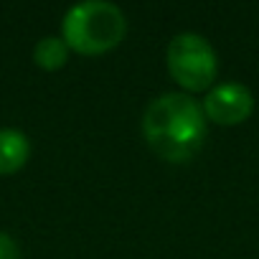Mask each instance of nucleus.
Instances as JSON below:
<instances>
[{
	"label": "nucleus",
	"mask_w": 259,
	"mask_h": 259,
	"mask_svg": "<svg viewBox=\"0 0 259 259\" xmlns=\"http://www.w3.org/2000/svg\"><path fill=\"white\" fill-rule=\"evenodd\" d=\"M66 59H69V46L64 38H56V36H44L33 49V61L46 71L61 69L66 64Z\"/></svg>",
	"instance_id": "423d86ee"
},
{
	"label": "nucleus",
	"mask_w": 259,
	"mask_h": 259,
	"mask_svg": "<svg viewBox=\"0 0 259 259\" xmlns=\"http://www.w3.org/2000/svg\"><path fill=\"white\" fill-rule=\"evenodd\" d=\"M0 259H21L18 244L13 236H8L6 231H0Z\"/></svg>",
	"instance_id": "0eeeda50"
},
{
	"label": "nucleus",
	"mask_w": 259,
	"mask_h": 259,
	"mask_svg": "<svg viewBox=\"0 0 259 259\" xmlns=\"http://www.w3.org/2000/svg\"><path fill=\"white\" fill-rule=\"evenodd\" d=\"M61 38L69 49L84 56L107 54L122 44L127 33L124 13L107 0H87V3L71 6L61 23Z\"/></svg>",
	"instance_id": "f03ea898"
},
{
	"label": "nucleus",
	"mask_w": 259,
	"mask_h": 259,
	"mask_svg": "<svg viewBox=\"0 0 259 259\" xmlns=\"http://www.w3.org/2000/svg\"><path fill=\"white\" fill-rule=\"evenodd\" d=\"M143 135L158 158L168 163H188L206 140L203 107L181 92L160 94L143 114Z\"/></svg>",
	"instance_id": "f257e3e1"
},
{
	"label": "nucleus",
	"mask_w": 259,
	"mask_h": 259,
	"mask_svg": "<svg viewBox=\"0 0 259 259\" xmlns=\"http://www.w3.org/2000/svg\"><path fill=\"white\" fill-rule=\"evenodd\" d=\"M201 107L211 122L224 124V127H234V124H241L244 119H249V114L254 112V97L244 84L226 81V84L208 89Z\"/></svg>",
	"instance_id": "20e7f679"
},
{
	"label": "nucleus",
	"mask_w": 259,
	"mask_h": 259,
	"mask_svg": "<svg viewBox=\"0 0 259 259\" xmlns=\"http://www.w3.org/2000/svg\"><path fill=\"white\" fill-rule=\"evenodd\" d=\"M31 155V143L21 130L3 127L0 130V176L18 173Z\"/></svg>",
	"instance_id": "39448f33"
},
{
	"label": "nucleus",
	"mask_w": 259,
	"mask_h": 259,
	"mask_svg": "<svg viewBox=\"0 0 259 259\" xmlns=\"http://www.w3.org/2000/svg\"><path fill=\"white\" fill-rule=\"evenodd\" d=\"M168 71L183 89L203 92L216 81L219 59L203 36L186 31L168 44Z\"/></svg>",
	"instance_id": "7ed1b4c3"
}]
</instances>
